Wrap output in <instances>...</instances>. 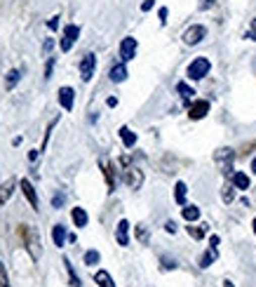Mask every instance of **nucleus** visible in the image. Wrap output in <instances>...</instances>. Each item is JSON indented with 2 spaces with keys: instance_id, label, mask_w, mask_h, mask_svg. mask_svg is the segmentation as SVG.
<instances>
[{
  "instance_id": "14",
  "label": "nucleus",
  "mask_w": 256,
  "mask_h": 287,
  "mask_svg": "<svg viewBox=\"0 0 256 287\" xmlns=\"http://www.w3.org/2000/svg\"><path fill=\"white\" fill-rule=\"evenodd\" d=\"M14 186H17V179H14V177H10L5 184L0 186V207H3L7 200H10V196L14 193Z\"/></svg>"
},
{
  "instance_id": "6",
  "label": "nucleus",
  "mask_w": 256,
  "mask_h": 287,
  "mask_svg": "<svg viewBox=\"0 0 256 287\" xmlns=\"http://www.w3.org/2000/svg\"><path fill=\"white\" fill-rule=\"evenodd\" d=\"M94 69H96V55L87 52V55L82 57V62H80V78L85 82H89L92 80V75H94Z\"/></svg>"
},
{
  "instance_id": "33",
  "label": "nucleus",
  "mask_w": 256,
  "mask_h": 287,
  "mask_svg": "<svg viewBox=\"0 0 256 287\" xmlns=\"http://www.w3.org/2000/svg\"><path fill=\"white\" fill-rule=\"evenodd\" d=\"M247 38L256 42V19H251V24H249V31H247Z\"/></svg>"
},
{
  "instance_id": "15",
  "label": "nucleus",
  "mask_w": 256,
  "mask_h": 287,
  "mask_svg": "<svg viewBox=\"0 0 256 287\" xmlns=\"http://www.w3.org/2000/svg\"><path fill=\"white\" fill-rule=\"evenodd\" d=\"M71 219H73V224L78 226V228H85V226H87V221H89L87 212H85L82 207H73V212H71Z\"/></svg>"
},
{
  "instance_id": "34",
  "label": "nucleus",
  "mask_w": 256,
  "mask_h": 287,
  "mask_svg": "<svg viewBox=\"0 0 256 287\" xmlns=\"http://www.w3.org/2000/svg\"><path fill=\"white\" fill-rule=\"evenodd\" d=\"M162 268H176V261L169 257H162Z\"/></svg>"
},
{
  "instance_id": "2",
  "label": "nucleus",
  "mask_w": 256,
  "mask_h": 287,
  "mask_svg": "<svg viewBox=\"0 0 256 287\" xmlns=\"http://www.w3.org/2000/svg\"><path fill=\"white\" fill-rule=\"evenodd\" d=\"M209 69H212V64H209V59L207 57H195L193 62L188 64V78L190 80H202L204 75L209 73Z\"/></svg>"
},
{
  "instance_id": "17",
  "label": "nucleus",
  "mask_w": 256,
  "mask_h": 287,
  "mask_svg": "<svg viewBox=\"0 0 256 287\" xmlns=\"http://www.w3.org/2000/svg\"><path fill=\"white\" fill-rule=\"evenodd\" d=\"M233 186L240 188V191H247L249 188V177L244 172H233Z\"/></svg>"
},
{
  "instance_id": "25",
  "label": "nucleus",
  "mask_w": 256,
  "mask_h": 287,
  "mask_svg": "<svg viewBox=\"0 0 256 287\" xmlns=\"http://www.w3.org/2000/svg\"><path fill=\"white\" fill-rule=\"evenodd\" d=\"M21 80V73L17 69H12L10 71V73H7V78H5V85H7V89H12L14 85H17V82Z\"/></svg>"
},
{
  "instance_id": "9",
  "label": "nucleus",
  "mask_w": 256,
  "mask_h": 287,
  "mask_svg": "<svg viewBox=\"0 0 256 287\" xmlns=\"http://www.w3.org/2000/svg\"><path fill=\"white\" fill-rule=\"evenodd\" d=\"M125 184L129 186V188H141V184H143V172L139 170V167H127L125 170Z\"/></svg>"
},
{
  "instance_id": "13",
  "label": "nucleus",
  "mask_w": 256,
  "mask_h": 287,
  "mask_svg": "<svg viewBox=\"0 0 256 287\" xmlns=\"http://www.w3.org/2000/svg\"><path fill=\"white\" fill-rule=\"evenodd\" d=\"M101 170H104V177H106L108 191H115V170H113V165H111V160L104 158V160H101Z\"/></svg>"
},
{
  "instance_id": "5",
  "label": "nucleus",
  "mask_w": 256,
  "mask_h": 287,
  "mask_svg": "<svg viewBox=\"0 0 256 287\" xmlns=\"http://www.w3.org/2000/svg\"><path fill=\"white\" fill-rule=\"evenodd\" d=\"M207 38V28L202 24H195V26H190L186 33H183V42L186 45H197V42H202Z\"/></svg>"
},
{
  "instance_id": "18",
  "label": "nucleus",
  "mask_w": 256,
  "mask_h": 287,
  "mask_svg": "<svg viewBox=\"0 0 256 287\" xmlns=\"http://www.w3.org/2000/svg\"><path fill=\"white\" fill-rule=\"evenodd\" d=\"M94 282L99 287H115V282H113V278L108 275V271H96V273H94Z\"/></svg>"
},
{
  "instance_id": "39",
  "label": "nucleus",
  "mask_w": 256,
  "mask_h": 287,
  "mask_svg": "<svg viewBox=\"0 0 256 287\" xmlns=\"http://www.w3.org/2000/svg\"><path fill=\"white\" fill-rule=\"evenodd\" d=\"M47 26H49V28H52V31H54V28L59 26V17H52V19L47 21Z\"/></svg>"
},
{
  "instance_id": "30",
  "label": "nucleus",
  "mask_w": 256,
  "mask_h": 287,
  "mask_svg": "<svg viewBox=\"0 0 256 287\" xmlns=\"http://www.w3.org/2000/svg\"><path fill=\"white\" fill-rule=\"evenodd\" d=\"M223 203H233V198H235V193H233V188L230 186H223Z\"/></svg>"
},
{
  "instance_id": "42",
  "label": "nucleus",
  "mask_w": 256,
  "mask_h": 287,
  "mask_svg": "<svg viewBox=\"0 0 256 287\" xmlns=\"http://www.w3.org/2000/svg\"><path fill=\"white\" fill-rule=\"evenodd\" d=\"M52 45H54V40H52V38H47V40H45V52H49V50H52Z\"/></svg>"
},
{
  "instance_id": "10",
  "label": "nucleus",
  "mask_w": 256,
  "mask_h": 287,
  "mask_svg": "<svg viewBox=\"0 0 256 287\" xmlns=\"http://www.w3.org/2000/svg\"><path fill=\"white\" fill-rule=\"evenodd\" d=\"M115 240H118V245H122V247L129 245V221H127V219H120V221H118V228H115Z\"/></svg>"
},
{
  "instance_id": "36",
  "label": "nucleus",
  "mask_w": 256,
  "mask_h": 287,
  "mask_svg": "<svg viewBox=\"0 0 256 287\" xmlns=\"http://www.w3.org/2000/svg\"><path fill=\"white\" fill-rule=\"evenodd\" d=\"M212 5H214V0H200V3H197V7H200V10H209Z\"/></svg>"
},
{
  "instance_id": "47",
  "label": "nucleus",
  "mask_w": 256,
  "mask_h": 287,
  "mask_svg": "<svg viewBox=\"0 0 256 287\" xmlns=\"http://www.w3.org/2000/svg\"><path fill=\"white\" fill-rule=\"evenodd\" d=\"M251 226H254V233H256V219H254V224H251Z\"/></svg>"
},
{
  "instance_id": "28",
  "label": "nucleus",
  "mask_w": 256,
  "mask_h": 287,
  "mask_svg": "<svg viewBox=\"0 0 256 287\" xmlns=\"http://www.w3.org/2000/svg\"><path fill=\"white\" fill-rule=\"evenodd\" d=\"M188 233H190V235H193L195 240H200L204 233H207V226H188Z\"/></svg>"
},
{
  "instance_id": "19",
  "label": "nucleus",
  "mask_w": 256,
  "mask_h": 287,
  "mask_svg": "<svg viewBox=\"0 0 256 287\" xmlns=\"http://www.w3.org/2000/svg\"><path fill=\"white\" fill-rule=\"evenodd\" d=\"M127 78V69H125V64H115L113 69H111V80L113 82H122Z\"/></svg>"
},
{
  "instance_id": "20",
  "label": "nucleus",
  "mask_w": 256,
  "mask_h": 287,
  "mask_svg": "<svg viewBox=\"0 0 256 287\" xmlns=\"http://www.w3.org/2000/svg\"><path fill=\"white\" fill-rule=\"evenodd\" d=\"M120 139H122V144H125L127 149H132V146L136 144V134L129 130V127H120Z\"/></svg>"
},
{
  "instance_id": "8",
  "label": "nucleus",
  "mask_w": 256,
  "mask_h": 287,
  "mask_svg": "<svg viewBox=\"0 0 256 287\" xmlns=\"http://www.w3.org/2000/svg\"><path fill=\"white\" fill-rule=\"evenodd\" d=\"M207 113H209V102H207V99H197V102L190 104V109H188V118H190V120H202Z\"/></svg>"
},
{
  "instance_id": "41",
  "label": "nucleus",
  "mask_w": 256,
  "mask_h": 287,
  "mask_svg": "<svg viewBox=\"0 0 256 287\" xmlns=\"http://www.w3.org/2000/svg\"><path fill=\"white\" fill-rule=\"evenodd\" d=\"M219 245V235H212V238H209V247H216Z\"/></svg>"
},
{
  "instance_id": "21",
  "label": "nucleus",
  "mask_w": 256,
  "mask_h": 287,
  "mask_svg": "<svg viewBox=\"0 0 256 287\" xmlns=\"http://www.w3.org/2000/svg\"><path fill=\"white\" fill-rule=\"evenodd\" d=\"M186 184L183 181H176V186H174V200L179 203V205H186Z\"/></svg>"
},
{
  "instance_id": "16",
  "label": "nucleus",
  "mask_w": 256,
  "mask_h": 287,
  "mask_svg": "<svg viewBox=\"0 0 256 287\" xmlns=\"http://www.w3.org/2000/svg\"><path fill=\"white\" fill-rule=\"evenodd\" d=\"M52 240L57 247H64V243H66V226L54 224L52 226Z\"/></svg>"
},
{
  "instance_id": "35",
  "label": "nucleus",
  "mask_w": 256,
  "mask_h": 287,
  "mask_svg": "<svg viewBox=\"0 0 256 287\" xmlns=\"http://www.w3.org/2000/svg\"><path fill=\"white\" fill-rule=\"evenodd\" d=\"M64 200H66V196H54V198H52V205L59 210V207L64 205Z\"/></svg>"
},
{
  "instance_id": "46",
  "label": "nucleus",
  "mask_w": 256,
  "mask_h": 287,
  "mask_svg": "<svg viewBox=\"0 0 256 287\" xmlns=\"http://www.w3.org/2000/svg\"><path fill=\"white\" fill-rule=\"evenodd\" d=\"M251 172H256V158L251 160Z\"/></svg>"
},
{
  "instance_id": "24",
  "label": "nucleus",
  "mask_w": 256,
  "mask_h": 287,
  "mask_svg": "<svg viewBox=\"0 0 256 287\" xmlns=\"http://www.w3.org/2000/svg\"><path fill=\"white\" fill-rule=\"evenodd\" d=\"M176 92H179V94H181L186 102H188V99H193V94H195V89L190 87V85H186V82H176Z\"/></svg>"
},
{
  "instance_id": "7",
  "label": "nucleus",
  "mask_w": 256,
  "mask_h": 287,
  "mask_svg": "<svg viewBox=\"0 0 256 287\" xmlns=\"http://www.w3.org/2000/svg\"><path fill=\"white\" fill-rule=\"evenodd\" d=\"M136 47H139L136 38H122V42H120V59H122V64L132 62V59H134Z\"/></svg>"
},
{
  "instance_id": "4",
  "label": "nucleus",
  "mask_w": 256,
  "mask_h": 287,
  "mask_svg": "<svg viewBox=\"0 0 256 287\" xmlns=\"http://www.w3.org/2000/svg\"><path fill=\"white\" fill-rule=\"evenodd\" d=\"M78 38H80V28L75 26V24H68V26L64 28V35H61V52H68Z\"/></svg>"
},
{
  "instance_id": "12",
  "label": "nucleus",
  "mask_w": 256,
  "mask_h": 287,
  "mask_svg": "<svg viewBox=\"0 0 256 287\" xmlns=\"http://www.w3.org/2000/svg\"><path fill=\"white\" fill-rule=\"evenodd\" d=\"M73 99H75L73 87H61L59 89V104H61V109H64V111L73 109Z\"/></svg>"
},
{
  "instance_id": "44",
  "label": "nucleus",
  "mask_w": 256,
  "mask_h": 287,
  "mask_svg": "<svg viewBox=\"0 0 256 287\" xmlns=\"http://www.w3.org/2000/svg\"><path fill=\"white\" fill-rule=\"evenodd\" d=\"M35 158H38V151H31V153H28V160H31V163H33V160H35Z\"/></svg>"
},
{
  "instance_id": "1",
  "label": "nucleus",
  "mask_w": 256,
  "mask_h": 287,
  "mask_svg": "<svg viewBox=\"0 0 256 287\" xmlns=\"http://www.w3.org/2000/svg\"><path fill=\"white\" fill-rule=\"evenodd\" d=\"M17 235H19L21 245L26 247V252L31 254V259L38 261L42 254V243H40V233H38V228L31 224H19L17 226Z\"/></svg>"
},
{
  "instance_id": "32",
  "label": "nucleus",
  "mask_w": 256,
  "mask_h": 287,
  "mask_svg": "<svg viewBox=\"0 0 256 287\" xmlns=\"http://www.w3.org/2000/svg\"><path fill=\"white\" fill-rule=\"evenodd\" d=\"M52 69H54V57H49L47 66H45V80H49V78H52Z\"/></svg>"
},
{
  "instance_id": "45",
  "label": "nucleus",
  "mask_w": 256,
  "mask_h": 287,
  "mask_svg": "<svg viewBox=\"0 0 256 287\" xmlns=\"http://www.w3.org/2000/svg\"><path fill=\"white\" fill-rule=\"evenodd\" d=\"M223 287H235V285H233L230 280H223Z\"/></svg>"
},
{
  "instance_id": "40",
  "label": "nucleus",
  "mask_w": 256,
  "mask_h": 287,
  "mask_svg": "<svg viewBox=\"0 0 256 287\" xmlns=\"http://www.w3.org/2000/svg\"><path fill=\"white\" fill-rule=\"evenodd\" d=\"M150 7H153V0H143V5H141V10H143V12H148Z\"/></svg>"
},
{
  "instance_id": "38",
  "label": "nucleus",
  "mask_w": 256,
  "mask_h": 287,
  "mask_svg": "<svg viewBox=\"0 0 256 287\" xmlns=\"http://www.w3.org/2000/svg\"><path fill=\"white\" fill-rule=\"evenodd\" d=\"M165 231H167V233H176V224H174V221H167V224H165Z\"/></svg>"
},
{
  "instance_id": "23",
  "label": "nucleus",
  "mask_w": 256,
  "mask_h": 287,
  "mask_svg": "<svg viewBox=\"0 0 256 287\" xmlns=\"http://www.w3.org/2000/svg\"><path fill=\"white\" fill-rule=\"evenodd\" d=\"M216 257H219V254H216V247H209L207 252L202 254V259H200V266H202V268L212 266V264L216 261Z\"/></svg>"
},
{
  "instance_id": "31",
  "label": "nucleus",
  "mask_w": 256,
  "mask_h": 287,
  "mask_svg": "<svg viewBox=\"0 0 256 287\" xmlns=\"http://www.w3.org/2000/svg\"><path fill=\"white\" fill-rule=\"evenodd\" d=\"M136 238L141 240V243H148V233H146L143 226H136Z\"/></svg>"
},
{
  "instance_id": "11",
  "label": "nucleus",
  "mask_w": 256,
  "mask_h": 287,
  "mask_svg": "<svg viewBox=\"0 0 256 287\" xmlns=\"http://www.w3.org/2000/svg\"><path fill=\"white\" fill-rule=\"evenodd\" d=\"M21 193L26 196V200L31 203L33 210H40V207H38V196H35V188H33V184H31L28 179H21Z\"/></svg>"
},
{
  "instance_id": "43",
  "label": "nucleus",
  "mask_w": 256,
  "mask_h": 287,
  "mask_svg": "<svg viewBox=\"0 0 256 287\" xmlns=\"http://www.w3.org/2000/svg\"><path fill=\"white\" fill-rule=\"evenodd\" d=\"M108 106H111V109H113V106H118V99H115V97H108Z\"/></svg>"
},
{
  "instance_id": "37",
  "label": "nucleus",
  "mask_w": 256,
  "mask_h": 287,
  "mask_svg": "<svg viewBox=\"0 0 256 287\" xmlns=\"http://www.w3.org/2000/svg\"><path fill=\"white\" fill-rule=\"evenodd\" d=\"M160 24H167V7H160Z\"/></svg>"
},
{
  "instance_id": "29",
  "label": "nucleus",
  "mask_w": 256,
  "mask_h": 287,
  "mask_svg": "<svg viewBox=\"0 0 256 287\" xmlns=\"http://www.w3.org/2000/svg\"><path fill=\"white\" fill-rule=\"evenodd\" d=\"M0 287H10V278H7V271L3 266V261H0Z\"/></svg>"
},
{
  "instance_id": "22",
  "label": "nucleus",
  "mask_w": 256,
  "mask_h": 287,
  "mask_svg": "<svg viewBox=\"0 0 256 287\" xmlns=\"http://www.w3.org/2000/svg\"><path fill=\"white\" fill-rule=\"evenodd\" d=\"M183 219H186V221H197V219H200V207H195V205H186L183 207Z\"/></svg>"
},
{
  "instance_id": "3",
  "label": "nucleus",
  "mask_w": 256,
  "mask_h": 287,
  "mask_svg": "<svg viewBox=\"0 0 256 287\" xmlns=\"http://www.w3.org/2000/svg\"><path fill=\"white\" fill-rule=\"evenodd\" d=\"M233 160H235V153H233V149H219L214 153V163L221 167V172H226L228 174L230 167H233Z\"/></svg>"
},
{
  "instance_id": "26",
  "label": "nucleus",
  "mask_w": 256,
  "mask_h": 287,
  "mask_svg": "<svg viewBox=\"0 0 256 287\" xmlns=\"http://www.w3.org/2000/svg\"><path fill=\"white\" fill-rule=\"evenodd\" d=\"M64 264H66V271H68V278H71V287H80V278L75 275V271H73V264L68 259H64Z\"/></svg>"
},
{
  "instance_id": "27",
  "label": "nucleus",
  "mask_w": 256,
  "mask_h": 287,
  "mask_svg": "<svg viewBox=\"0 0 256 287\" xmlns=\"http://www.w3.org/2000/svg\"><path fill=\"white\" fill-rule=\"evenodd\" d=\"M99 259H101V254L96 252V250H89V252L85 254V264H87V266H94V264H99Z\"/></svg>"
}]
</instances>
